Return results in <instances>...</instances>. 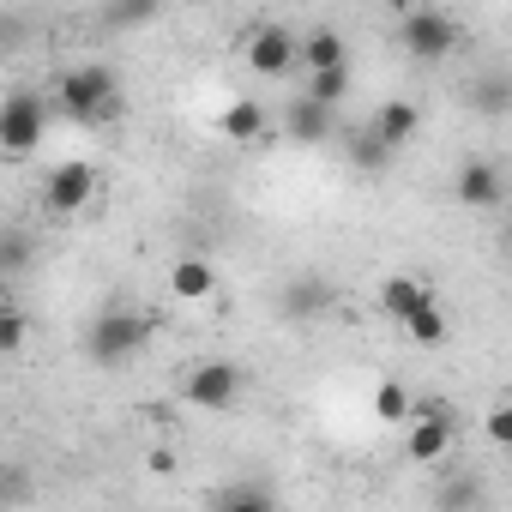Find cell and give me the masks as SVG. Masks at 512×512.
Returning <instances> with one entry per match:
<instances>
[{
	"instance_id": "cell-1",
	"label": "cell",
	"mask_w": 512,
	"mask_h": 512,
	"mask_svg": "<svg viewBox=\"0 0 512 512\" xmlns=\"http://www.w3.org/2000/svg\"><path fill=\"white\" fill-rule=\"evenodd\" d=\"M55 103H61V115H67L73 127H103V121L121 115L127 97H121V85H115V73H109L103 61H85V67H73V73L61 79Z\"/></svg>"
},
{
	"instance_id": "cell-24",
	"label": "cell",
	"mask_w": 512,
	"mask_h": 512,
	"mask_svg": "<svg viewBox=\"0 0 512 512\" xmlns=\"http://www.w3.org/2000/svg\"><path fill=\"white\" fill-rule=\"evenodd\" d=\"M151 470H157V476H169V470H175V452H169V446H157V452H151Z\"/></svg>"
},
{
	"instance_id": "cell-6",
	"label": "cell",
	"mask_w": 512,
	"mask_h": 512,
	"mask_svg": "<svg viewBox=\"0 0 512 512\" xmlns=\"http://www.w3.org/2000/svg\"><path fill=\"white\" fill-rule=\"evenodd\" d=\"M181 398L193 404V410H229L235 398H241V368L235 362H199L193 374H187V386H181Z\"/></svg>"
},
{
	"instance_id": "cell-22",
	"label": "cell",
	"mask_w": 512,
	"mask_h": 512,
	"mask_svg": "<svg viewBox=\"0 0 512 512\" xmlns=\"http://www.w3.org/2000/svg\"><path fill=\"white\" fill-rule=\"evenodd\" d=\"M386 157H392V151H386L374 133H362V139H356V151H350V163H356V169H386Z\"/></svg>"
},
{
	"instance_id": "cell-18",
	"label": "cell",
	"mask_w": 512,
	"mask_h": 512,
	"mask_svg": "<svg viewBox=\"0 0 512 512\" xmlns=\"http://www.w3.org/2000/svg\"><path fill=\"white\" fill-rule=\"evenodd\" d=\"M217 512H278V500L266 488H253V482H235L217 494Z\"/></svg>"
},
{
	"instance_id": "cell-11",
	"label": "cell",
	"mask_w": 512,
	"mask_h": 512,
	"mask_svg": "<svg viewBox=\"0 0 512 512\" xmlns=\"http://www.w3.org/2000/svg\"><path fill=\"white\" fill-rule=\"evenodd\" d=\"M284 133H290L296 145H320V139L332 133V109H320V103H308V97H290V109H284Z\"/></svg>"
},
{
	"instance_id": "cell-14",
	"label": "cell",
	"mask_w": 512,
	"mask_h": 512,
	"mask_svg": "<svg viewBox=\"0 0 512 512\" xmlns=\"http://www.w3.org/2000/svg\"><path fill=\"white\" fill-rule=\"evenodd\" d=\"M169 290H175L181 302H205V296L217 290L211 260H175V266H169Z\"/></svg>"
},
{
	"instance_id": "cell-25",
	"label": "cell",
	"mask_w": 512,
	"mask_h": 512,
	"mask_svg": "<svg viewBox=\"0 0 512 512\" xmlns=\"http://www.w3.org/2000/svg\"><path fill=\"white\" fill-rule=\"evenodd\" d=\"M0 308H13V284H7V272H0Z\"/></svg>"
},
{
	"instance_id": "cell-9",
	"label": "cell",
	"mask_w": 512,
	"mask_h": 512,
	"mask_svg": "<svg viewBox=\"0 0 512 512\" xmlns=\"http://www.w3.org/2000/svg\"><path fill=\"white\" fill-rule=\"evenodd\" d=\"M458 199H464L470 211H494V205L506 199L500 169H494V163H464V169H458Z\"/></svg>"
},
{
	"instance_id": "cell-3",
	"label": "cell",
	"mask_w": 512,
	"mask_h": 512,
	"mask_svg": "<svg viewBox=\"0 0 512 512\" xmlns=\"http://www.w3.org/2000/svg\"><path fill=\"white\" fill-rule=\"evenodd\" d=\"M145 338H151V320H145V314L109 308V314H97V320H91V332H85V356H91V362H103V368H121L127 356H139V350H145Z\"/></svg>"
},
{
	"instance_id": "cell-2",
	"label": "cell",
	"mask_w": 512,
	"mask_h": 512,
	"mask_svg": "<svg viewBox=\"0 0 512 512\" xmlns=\"http://www.w3.org/2000/svg\"><path fill=\"white\" fill-rule=\"evenodd\" d=\"M43 127H49V97L43 91L19 85V91L0 97V151L7 157H31L43 145Z\"/></svg>"
},
{
	"instance_id": "cell-20",
	"label": "cell",
	"mask_w": 512,
	"mask_h": 512,
	"mask_svg": "<svg viewBox=\"0 0 512 512\" xmlns=\"http://www.w3.org/2000/svg\"><path fill=\"white\" fill-rule=\"evenodd\" d=\"M410 386L404 380H380V392H374V416L380 422H410Z\"/></svg>"
},
{
	"instance_id": "cell-16",
	"label": "cell",
	"mask_w": 512,
	"mask_h": 512,
	"mask_svg": "<svg viewBox=\"0 0 512 512\" xmlns=\"http://www.w3.org/2000/svg\"><path fill=\"white\" fill-rule=\"evenodd\" d=\"M302 97H308V103H320V109H338V103L350 97V67H332V73H314Z\"/></svg>"
},
{
	"instance_id": "cell-13",
	"label": "cell",
	"mask_w": 512,
	"mask_h": 512,
	"mask_svg": "<svg viewBox=\"0 0 512 512\" xmlns=\"http://www.w3.org/2000/svg\"><path fill=\"white\" fill-rule=\"evenodd\" d=\"M296 61L308 73H332V67H344V37L338 31H308V37H296Z\"/></svg>"
},
{
	"instance_id": "cell-12",
	"label": "cell",
	"mask_w": 512,
	"mask_h": 512,
	"mask_svg": "<svg viewBox=\"0 0 512 512\" xmlns=\"http://www.w3.org/2000/svg\"><path fill=\"white\" fill-rule=\"evenodd\" d=\"M428 302H434V290H428L422 278H386V284H380V308H386L398 326H404L416 308H428Z\"/></svg>"
},
{
	"instance_id": "cell-23",
	"label": "cell",
	"mask_w": 512,
	"mask_h": 512,
	"mask_svg": "<svg viewBox=\"0 0 512 512\" xmlns=\"http://www.w3.org/2000/svg\"><path fill=\"white\" fill-rule=\"evenodd\" d=\"M482 434H488V446H506V440H512V410H506V404H494V410H488V422H482Z\"/></svg>"
},
{
	"instance_id": "cell-7",
	"label": "cell",
	"mask_w": 512,
	"mask_h": 512,
	"mask_svg": "<svg viewBox=\"0 0 512 512\" xmlns=\"http://www.w3.org/2000/svg\"><path fill=\"white\" fill-rule=\"evenodd\" d=\"M247 67H253V73H266V79L290 73V67H296V31H284V25L253 31V43H247Z\"/></svg>"
},
{
	"instance_id": "cell-5",
	"label": "cell",
	"mask_w": 512,
	"mask_h": 512,
	"mask_svg": "<svg viewBox=\"0 0 512 512\" xmlns=\"http://www.w3.org/2000/svg\"><path fill=\"white\" fill-rule=\"evenodd\" d=\"M91 193H97V169H91L85 157L55 163V169H49V181H43V205H49V211H61V217L85 211V205H91Z\"/></svg>"
},
{
	"instance_id": "cell-17",
	"label": "cell",
	"mask_w": 512,
	"mask_h": 512,
	"mask_svg": "<svg viewBox=\"0 0 512 512\" xmlns=\"http://www.w3.org/2000/svg\"><path fill=\"white\" fill-rule=\"evenodd\" d=\"M404 332H410V338H416L422 350H440V344L452 338V332H446V314H440L434 302H428V308H416V314L404 320Z\"/></svg>"
},
{
	"instance_id": "cell-19",
	"label": "cell",
	"mask_w": 512,
	"mask_h": 512,
	"mask_svg": "<svg viewBox=\"0 0 512 512\" xmlns=\"http://www.w3.org/2000/svg\"><path fill=\"white\" fill-rule=\"evenodd\" d=\"M326 302H332V284H326V278H302V284H290L284 314H320Z\"/></svg>"
},
{
	"instance_id": "cell-8",
	"label": "cell",
	"mask_w": 512,
	"mask_h": 512,
	"mask_svg": "<svg viewBox=\"0 0 512 512\" xmlns=\"http://www.w3.org/2000/svg\"><path fill=\"white\" fill-rule=\"evenodd\" d=\"M422 133V109L410 103V97H386L380 109H374V139L386 145V151H398V145H410Z\"/></svg>"
},
{
	"instance_id": "cell-15",
	"label": "cell",
	"mask_w": 512,
	"mask_h": 512,
	"mask_svg": "<svg viewBox=\"0 0 512 512\" xmlns=\"http://www.w3.org/2000/svg\"><path fill=\"white\" fill-rule=\"evenodd\" d=\"M440 512H482V476H446L440 482Z\"/></svg>"
},
{
	"instance_id": "cell-21",
	"label": "cell",
	"mask_w": 512,
	"mask_h": 512,
	"mask_svg": "<svg viewBox=\"0 0 512 512\" xmlns=\"http://www.w3.org/2000/svg\"><path fill=\"white\" fill-rule=\"evenodd\" d=\"M31 344V320L19 308H0V356H19Z\"/></svg>"
},
{
	"instance_id": "cell-10",
	"label": "cell",
	"mask_w": 512,
	"mask_h": 512,
	"mask_svg": "<svg viewBox=\"0 0 512 512\" xmlns=\"http://www.w3.org/2000/svg\"><path fill=\"white\" fill-rule=\"evenodd\" d=\"M217 127H223L229 145H260V139H266V109L253 103V97H235V103L217 115Z\"/></svg>"
},
{
	"instance_id": "cell-4",
	"label": "cell",
	"mask_w": 512,
	"mask_h": 512,
	"mask_svg": "<svg viewBox=\"0 0 512 512\" xmlns=\"http://www.w3.org/2000/svg\"><path fill=\"white\" fill-rule=\"evenodd\" d=\"M398 37H404V49H410L416 61H446V55L458 49V25H452V13H440V7L404 13V19H398Z\"/></svg>"
}]
</instances>
